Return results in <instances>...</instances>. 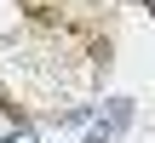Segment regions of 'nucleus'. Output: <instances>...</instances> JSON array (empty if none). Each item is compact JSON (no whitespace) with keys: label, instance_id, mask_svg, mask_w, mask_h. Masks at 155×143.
Masks as SVG:
<instances>
[{"label":"nucleus","instance_id":"nucleus-1","mask_svg":"<svg viewBox=\"0 0 155 143\" xmlns=\"http://www.w3.org/2000/svg\"><path fill=\"white\" fill-rule=\"evenodd\" d=\"M127 120H132V103L115 97V103H109V120H98V126L86 132V143H115L121 132H127Z\"/></svg>","mask_w":155,"mask_h":143},{"label":"nucleus","instance_id":"nucleus-2","mask_svg":"<svg viewBox=\"0 0 155 143\" xmlns=\"http://www.w3.org/2000/svg\"><path fill=\"white\" fill-rule=\"evenodd\" d=\"M0 143H35V132H29V126H17V132H6Z\"/></svg>","mask_w":155,"mask_h":143},{"label":"nucleus","instance_id":"nucleus-3","mask_svg":"<svg viewBox=\"0 0 155 143\" xmlns=\"http://www.w3.org/2000/svg\"><path fill=\"white\" fill-rule=\"evenodd\" d=\"M144 6H150V11H155V0H144Z\"/></svg>","mask_w":155,"mask_h":143}]
</instances>
